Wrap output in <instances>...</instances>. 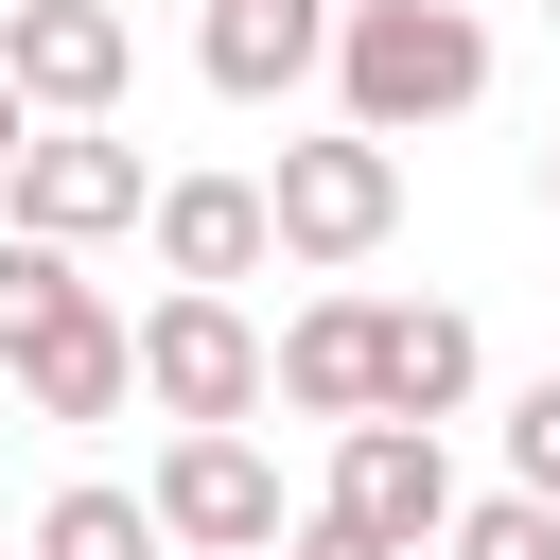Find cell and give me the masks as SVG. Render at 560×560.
<instances>
[{
	"mask_svg": "<svg viewBox=\"0 0 560 560\" xmlns=\"http://www.w3.org/2000/svg\"><path fill=\"white\" fill-rule=\"evenodd\" d=\"M490 88V18L472 0H350L332 18V105L368 122V140H420V122H455Z\"/></svg>",
	"mask_w": 560,
	"mask_h": 560,
	"instance_id": "cell-1",
	"label": "cell"
},
{
	"mask_svg": "<svg viewBox=\"0 0 560 560\" xmlns=\"http://www.w3.org/2000/svg\"><path fill=\"white\" fill-rule=\"evenodd\" d=\"M262 228H280V262H368V245L402 228V158H385L368 122H332V140H280V175H262Z\"/></svg>",
	"mask_w": 560,
	"mask_h": 560,
	"instance_id": "cell-2",
	"label": "cell"
},
{
	"mask_svg": "<svg viewBox=\"0 0 560 560\" xmlns=\"http://www.w3.org/2000/svg\"><path fill=\"white\" fill-rule=\"evenodd\" d=\"M158 542H192V560H262L280 542V455L245 438V420H175V455H158Z\"/></svg>",
	"mask_w": 560,
	"mask_h": 560,
	"instance_id": "cell-3",
	"label": "cell"
},
{
	"mask_svg": "<svg viewBox=\"0 0 560 560\" xmlns=\"http://www.w3.org/2000/svg\"><path fill=\"white\" fill-rule=\"evenodd\" d=\"M315 508H332L350 542H385V560H420V542L455 525V455H438V420H385V402H368V420L332 438V490H315Z\"/></svg>",
	"mask_w": 560,
	"mask_h": 560,
	"instance_id": "cell-4",
	"label": "cell"
},
{
	"mask_svg": "<svg viewBox=\"0 0 560 560\" xmlns=\"http://www.w3.org/2000/svg\"><path fill=\"white\" fill-rule=\"evenodd\" d=\"M140 402H158V420H245V402H262V332H245L228 280H175V298L140 315Z\"/></svg>",
	"mask_w": 560,
	"mask_h": 560,
	"instance_id": "cell-5",
	"label": "cell"
},
{
	"mask_svg": "<svg viewBox=\"0 0 560 560\" xmlns=\"http://www.w3.org/2000/svg\"><path fill=\"white\" fill-rule=\"evenodd\" d=\"M0 70H18L35 122H105L140 35H122V0H0Z\"/></svg>",
	"mask_w": 560,
	"mask_h": 560,
	"instance_id": "cell-6",
	"label": "cell"
},
{
	"mask_svg": "<svg viewBox=\"0 0 560 560\" xmlns=\"http://www.w3.org/2000/svg\"><path fill=\"white\" fill-rule=\"evenodd\" d=\"M0 228H35V245L140 228V140H105V122H35V140H18V175H0Z\"/></svg>",
	"mask_w": 560,
	"mask_h": 560,
	"instance_id": "cell-7",
	"label": "cell"
},
{
	"mask_svg": "<svg viewBox=\"0 0 560 560\" xmlns=\"http://www.w3.org/2000/svg\"><path fill=\"white\" fill-rule=\"evenodd\" d=\"M192 70H210L228 105H280V88L332 70V0H210V18H192Z\"/></svg>",
	"mask_w": 560,
	"mask_h": 560,
	"instance_id": "cell-8",
	"label": "cell"
},
{
	"mask_svg": "<svg viewBox=\"0 0 560 560\" xmlns=\"http://www.w3.org/2000/svg\"><path fill=\"white\" fill-rule=\"evenodd\" d=\"M0 385H18L35 420H122V402H140V332H122L105 298H70V315H52V332H35Z\"/></svg>",
	"mask_w": 560,
	"mask_h": 560,
	"instance_id": "cell-9",
	"label": "cell"
},
{
	"mask_svg": "<svg viewBox=\"0 0 560 560\" xmlns=\"http://www.w3.org/2000/svg\"><path fill=\"white\" fill-rule=\"evenodd\" d=\"M280 228H262V175H158V280H262Z\"/></svg>",
	"mask_w": 560,
	"mask_h": 560,
	"instance_id": "cell-10",
	"label": "cell"
},
{
	"mask_svg": "<svg viewBox=\"0 0 560 560\" xmlns=\"http://www.w3.org/2000/svg\"><path fill=\"white\" fill-rule=\"evenodd\" d=\"M368 368H385V298H315V315H280V350H262V385H280L298 420H368Z\"/></svg>",
	"mask_w": 560,
	"mask_h": 560,
	"instance_id": "cell-11",
	"label": "cell"
},
{
	"mask_svg": "<svg viewBox=\"0 0 560 560\" xmlns=\"http://www.w3.org/2000/svg\"><path fill=\"white\" fill-rule=\"evenodd\" d=\"M472 385H490L472 315H455V298H385V368H368V402H385V420H455Z\"/></svg>",
	"mask_w": 560,
	"mask_h": 560,
	"instance_id": "cell-12",
	"label": "cell"
},
{
	"mask_svg": "<svg viewBox=\"0 0 560 560\" xmlns=\"http://www.w3.org/2000/svg\"><path fill=\"white\" fill-rule=\"evenodd\" d=\"M35 560H158V508L88 472V490H52V508H35Z\"/></svg>",
	"mask_w": 560,
	"mask_h": 560,
	"instance_id": "cell-13",
	"label": "cell"
},
{
	"mask_svg": "<svg viewBox=\"0 0 560 560\" xmlns=\"http://www.w3.org/2000/svg\"><path fill=\"white\" fill-rule=\"evenodd\" d=\"M70 298H88V280H70V245H35V228H0V368H18V350H35V332H52Z\"/></svg>",
	"mask_w": 560,
	"mask_h": 560,
	"instance_id": "cell-14",
	"label": "cell"
},
{
	"mask_svg": "<svg viewBox=\"0 0 560 560\" xmlns=\"http://www.w3.org/2000/svg\"><path fill=\"white\" fill-rule=\"evenodd\" d=\"M438 542H455V560H560V508H542V490H472Z\"/></svg>",
	"mask_w": 560,
	"mask_h": 560,
	"instance_id": "cell-15",
	"label": "cell"
},
{
	"mask_svg": "<svg viewBox=\"0 0 560 560\" xmlns=\"http://www.w3.org/2000/svg\"><path fill=\"white\" fill-rule=\"evenodd\" d=\"M508 490H542V508H560V368L508 402Z\"/></svg>",
	"mask_w": 560,
	"mask_h": 560,
	"instance_id": "cell-16",
	"label": "cell"
},
{
	"mask_svg": "<svg viewBox=\"0 0 560 560\" xmlns=\"http://www.w3.org/2000/svg\"><path fill=\"white\" fill-rule=\"evenodd\" d=\"M18 140H35V105H18V70H0V175H18Z\"/></svg>",
	"mask_w": 560,
	"mask_h": 560,
	"instance_id": "cell-17",
	"label": "cell"
},
{
	"mask_svg": "<svg viewBox=\"0 0 560 560\" xmlns=\"http://www.w3.org/2000/svg\"><path fill=\"white\" fill-rule=\"evenodd\" d=\"M542 210H560V140H542Z\"/></svg>",
	"mask_w": 560,
	"mask_h": 560,
	"instance_id": "cell-18",
	"label": "cell"
},
{
	"mask_svg": "<svg viewBox=\"0 0 560 560\" xmlns=\"http://www.w3.org/2000/svg\"><path fill=\"white\" fill-rule=\"evenodd\" d=\"M262 560H280V542H262Z\"/></svg>",
	"mask_w": 560,
	"mask_h": 560,
	"instance_id": "cell-19",
	"label": "cell"
}]
</instances>
